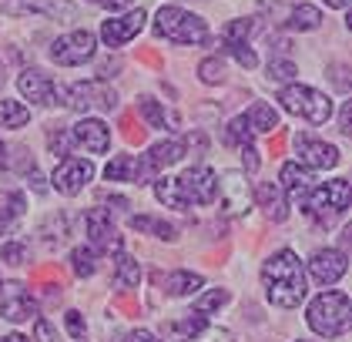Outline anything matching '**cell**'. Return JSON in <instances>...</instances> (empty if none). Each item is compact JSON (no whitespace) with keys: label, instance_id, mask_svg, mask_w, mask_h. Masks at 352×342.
I'll use <instances>...</instances> for the list:
<instances>
[{"label":"cell","instance_id":"cell-28","mask_svg":"<svg viewBox=\"0 0 352 342\" xmlns=\"http://www.w3.org/2000/svg\"><path fill=\"white\" fill-rule=\"evenodd\" d=\"M24 215V195L21 191H3L0 195V228H10Z\"/></svg>","mask_w":352,"mask_h":342},{"label":"cell","instance_id":"cell-27","mask_svg":"<svg viewBox=\"0 0 352 342\" xmlns=\"http://www.w3.org/2000/svg\"><path fill=\"white\" fill-rule=\"evenodd\" d=\"M30 121V107H24L21 101L3 98L0 101V128H24Z\"/></svg>","mask_w":352,"mask_h":342},{"label":"cell","instance_id":"cell-8","mask_svg":"<svg viewBox=\"0 0 352 342\" xmlns=\"http://www.w3.org/2000/svg\"><path fill=\"white\" fill-rule=\"evenodd\" d=\"M94 47H98V41H94L91 30H74V34H64L51 44V57L64 67H78V64L94 57Z\"/></svg>","mask_w":352,"mask_h":342},{"label":"cell","instance_id":"cell-7","mask_svg":"<svg viewBox=\"0 0 352 342\" xmlns=\"http://www.w3.org/2000/svg\"><path fill=\"white\" fill-rule=\"evenodd\" d=\"M64 94V105L74 107V111H114L118 107V94L111 91L104 81H87V84H74Z\"/></svg>","mask_w":352,"mask_h":342},{"label":"cell","instance_id":"cell-45","mask_svg":"<svg viewBox=\"0 0 352 342\" xmlns=\"http://www.w3.org/2000/svg\"><path fill=\"white\" fill-rule=\"evenodd\" d=\"M325 7H336V10H346L349 0H325Z\"/></svg>","mask_w":352,"mask_h":342},{"label":"cell","instance_id":"cell-42","mask_svg":"<svg viewBox=\"0 0 352 342\" xmlns=\"http://www.w3.org/2000/svg\"><path fill=\"white\" fill-rule=\"evenodd\" d=\"M349 125H352V105H346V107H342V114H339V131L349 134L352 131Z\"/></svg>","mask_w":352,"mask_h":342},{"label":"cell","instance_id":"cell-23","mask_svg":"<svg viewBox=\"0 0 352 342\" xmlns=\"http://www.w3.org/2000/svg\"><path fill=\"white\" fill-rule=\"evenodd\" d=\"M138 111L144 114V121H148L151 128H162V131L164 128H178V118H175L171 111H164L158 101H151V98H141V101H138Z\"/></svg>","mask_w":352,"mask_h":342},{"label":"cell","instance_id":"cell-40","mask_svg":"<svg viewBox=\"0 0 352 342\" xmlns=\"http://www.w3.org/2000/svg\"><path fill=\"white\" fill-rule=\"evenodd\" d=\"M34 332H37V342H57L54 325H51L47 319H37V322H34Z\"/></svg>","mask_w":352,"mask_h":342},{"label":"cell","instance_id":"cell-46","mask_svg":"<svg viewBox=\"0 0 352 342\" xmlns=\"http://www.w3.org/2000/svg\"><path fill=\"white\" fill-rule=\"evenodd\" d=\"M0 342H28L21 332H10V336H0Z\"/></svg>","mask_w":352,"mask_h":342},{"label":"cell","instance_id":"cell-44","mask_svg":"<svg viewBox=\"0 0 352 342\" xmlns=\"http://www.w3.org/2000/svg\"><path fill=\"white\" fill-rule=\"evenodd\" d=\"M101 3H104L108 10H121V7H128L131 0H101Z\"/></svg>","mask_w":352,"mask_h":342},{"label":"cell","instance_id":"cell-49","mask_svg":"<svg viewBox=\"0 0 352 342\" xmlns=\"http://www.w3.org/2000/svg\"><path fill=\"white\" fill-rule=\"evenodd\" d=\"M91 3H101V0H91Z\"/></svg>","mask_w":352,"mask_h":342},{"label":"cell","instance_id":"cell-20","mask_svg":"<svg viewBox=\"0 0 352 342\" xmlns=\"http://www.w3.org/2000/svg\"><path fill=\"white\" fill-rule=\"evenodd\" d=\"M258 205L265 209V215H269L272 222H285V215H289V205H285V198H282V191H278V184L272 182H262L258 184Z\"/></svg>","mask_w":352,"mask_h":342},{"label":"cell","instance_id":"cell-12","mask_svg":"<svg viewBox=\"0 0 352 342\" xmlns=\"http://www.w3.org/2000/svg\"><path fill=\"white\" fill-rule=\"evenodd\" d=\"M0 316L7 322H28L30 316H37V302L21 282H10L0 289Z\"/></svg>","mask_w":352,"mask_h":342},{"label":"cell","instance_id":"cell-30","mask_svg":"<svg viewBox=\"0 0 352 342\" xmlns=\"http://www.w3.org/2000/svg\"><path fill=\"white\" fill-rule=\"evenodd\" d=\"M319 21H322L319 7H312V3H298L296 10H292V17H289V27H292V30H316Z\"/></svg>","mask_w":352,"mask_h":342},{"label":"cell","instance_id":"cell-32","mask_svg":"<svg viewBox=\"0 0 352 342\" xmlns=\"http://www.w3.org/2000/svg\"><path fill=\"white\" fill-rule=\"evenodd\" d=\"M252 128H248V118L245 114H239V118H232L228 121V128H225V141L228 145H239V148H248L252 145Z\"/></svg>","mask_w":352,"mask_h":342},{"label":"cell","instance_id":"cell-24","mask_svg":"<svg viewBox=\"0 0 352 342\" xmlns=\"http://www.w3.org/2000/svg\"><path fill=\"white\" fill-rule=\"evenodd\" d=\"M245 118H248V128H252L255 134L258 131H275V128H278V114H275V107L265 105V101H255Z\"/></svg>","mask_w":352,"mask_h":342},{"label":"cell","instance_id":"cell-47","mask_svg":"<svg viewBox=\"0 0 352 342\" xmlns=\"http://www.w3.org/2000/svg\"><path fill=\"white\" fill-rule=\"evenodd\" d=\"M3 161H7V158H3V148H0V168H3Z\"/></svg>","mask_w":352,"mask_h":342},{"label":"cell","instance_id":"cell-11","mask_svg":"<svg viewBox=\"0 0 352 342\" xmlns=\"http://www.w3.org/2000/svg\"><path fill=\"white\" fill-rule=\"evenodd\" d=\"M94 178V164L84 158H64L60 164L54 168V175H51V182H54V188L60 191V195H78V191H84V184Z\"/></svg>","mask_w":352,"mask_h":342},{"label":"cell","instance_id":"cell-10","mask_svg":"<svg viewBox=\"0 0 352 342\" xmlns=\"http://www.w3.org/2000/svg\"><path fill=\"white\" fill-rule=\"evenodd\" d=\"M312 188H316V178H312V171H309V168H302L298 161L282 164V184H278V191H282L285 205H298V209H305V202H309Z\"/></svg>","mask_w":352,"mask_h":342},{"label":"cell","instance_id":"cell-9","mask_svg":"<svg viewBox=\"0 0 352 342\" xmlns=\"http://www.w3.org/2000/svg\"><path fill=\"white\" fill-rule=\"evenodd\" d=\"M215 184H218V175L212 168L198 164V168H188L182 178H178V188H182V198L185 205H212L215 202Z\"/></svg>","mask_w":352,"mask_h":342},{"label":"cell","instance_id":"cell-17","mask_svg":"<svg viewBox=\"0 0 352 342\" xmlns=\"http://www.w3.org/2000/svg\"><path fill=\"white\" fill-rule=\"evenodd\" d=\"M141 27H144V10L138 7V10L124 14V17L104 21V27H101V41H104L108 47H124L131 37H138V34H141Z\"/></svg>","mask_w":352,"mask_h":342},{"label":"cell","instance_id":"cell-2","mask_svg":"<svg viewBox=\"0 0 352 342\" xmlns=\"http://www.w3.org/2000/svg\"><path fill=\"white\" fill-rule=\"evenodd\" d=\"M349 319H352V306H349V295L346 292H322L319 299H312L309 306V325L312 332H319L325 339H336L349 329Z\"/></svg>","mask_w":352,"mask_h":342},{"label":"cell","instance_id":"cell-14","mask_svg":"<svg viewBox=\"0 0 352 342\" xmlns=\"http://www.w3.org/2000/svg\"><path fill=\"white\" fill-rule=\"evenodd\" d=\"M296 155L302 168H336L339 164V148L325 145L319 138H296Z\"/></svg>","mask_w":352,"mask_h":342},{"label":"cell","instance_id":"cell-41","mask_svg":"<svg viewBox=\"0 0 352 342\" xmlns=\"http://www.w3.org/2000/svg\"><path fill=\"white\" fill-rule=\"evenodd\" d=\"M121 342H158V339H155L148 329H138V332H128V336H124Z\"/></svg>","mask_w":352,"mask_h":342},{"label":"cell","instance_id":"cell-5","mask_svg":"<svg viewBox=\"0 0 352 342\" xmlns=\"http://www.w3.org/2000/svg\"><path fill=\"white\" fill-rule=\"evenodd\" d=\"M349 182L346 178H332V182H325L322 188H312V195H309V202H305V211L316 218V222H336L342 211L349 209Z\"/></svg>","mask_w":352,"mask_h":342},{"label":"cell","instance_id":"cell-37","mask_svg":"<svg viewBox=\"0 0 352 342\" xmlns=\"http://www.w3.org/2000/svg\"><path fill=\"white\" fill-rule=\"evenodd\" d=\"M24 259H28V248L21 242H7L3 245V262L7 265H24Z\"/></svg>","mask_w":352,"mask_h":342},{"label":"cell","instance_id":"cell-3","mask_svg":"<svg viewBox=\"0 0 352 342\" xmlns=\"http://www.w3.org/2000/svg\"><path fill=\"white\" fill-rule=\"evenodd\" d=\"M155 34L178 44H208V24L182 7H162L155 17Z\"/></svg>","mask_w":352,"mask_h":342},{"label":"cell","instance_id":"cell-22","mask_svg":"<svg viewBox=\"0 0 352 342\" xmlns=\"http://www.w3.org/2000/svg\"><path fill=\"white\" fill-rule=\"evenodd\" d=\"M185 155V145L182 141H158L155 148H151V155H148V168L155 171V168H171L175 161H182Z\"/></svg>","mask_w":352,"mask_h":342},{"label":"cell","instance_id":"cell-34","mask_svg":"<svg viewBox=\"0 0 352 342\" xmlns=\"http://www.w3.org/2000/svg\"><path fill=\"white\" fill-rule=\"evenodd\" d=\"M47 145H51V151H54V158H71V131H64V128H51L47 134Z\"/></svg>","mask_w":352,"mask_h":342},{"label":"cell","instance_id":"cell-16","mask_svg":"<svg viewBox=\"0 0 352 342\" xmlns=\"http://www.w3.org/2000/svg\"><path fill=\"white\" fill-rule=\"evenodd\" d=\"M71 141H78L91 155H104L111 148V128L104 121H98V118H84V121H78L71 128Z\"/></svg>","mask_w":352,"mask_h":342},{"label":"cell","instance_id":"cell-26","mask_svg":"<svg viewBox=\"0 0 352 342\" xmlns=\"http://www.w3.org/2000/svg\"><path fill=\"white\" fill-rule=\"evenodd\" d=\"M128 225H131L135 232H151V235L164 238V242L175 238V225H168V222H162V218H151V215H131Z\"/></svg>","mask_w":352,"mask_h":342},{"label":"cell","instance_id":"cell-35","mask_svg":"<svg viewBox=\"0 0 352 342\" xmlns=\"http://www.w3.org/2000/svg\"><path fill=\"white\" fill-rule=\"evenodd\" d=\"M198 78L205 81V84H218V81H225V64H221L218 57L201 61V64H198Z\"/></svg>","mask_w":352,"mask_h":342},{"label":"cell","instance_id":"cell-36","mask_svg":"<svg viewBox=\"0 0 352 342\" xmlns=\"http://www.w3.org/2000/svg\"><path fill=\"white\" fill-rule=\"evenodd\" d=\"M188 342H232V332H225V329H212V325H205L201 332H195Z\"/></svg>","mask_w":352,"mask_h":342},{"label":"cell","instance_id":"cell-29","mask_svg":"<svg viewBox=\"0 0 352 342\" xmlns=\"http://www.w3.org/2000/svg\"><path fill=\"white\" fill-rule=\"evenodd\" d=\"M155 198L162 202L164 209H185V198H182V188H178V178H158L155 182Z\"/></svg>","mask_w":352,"mask_h":342},{"label":"cell","instance_id":"cell-21","mask_svg":"<svg viewBox=\"0 0 352 342\" xmlns=\"http://www.w3.org/2000/svg\"><path fill=\"white\" fill-rule=\"evenodd\" d=\"M201 286H205V279H201V275H195V272H171V275L164 279V292H168V295H175V299H182V295H195Z\"/></svg>","mask_w":352,"mask_h":342},{"label":"cell","instance_id":"cell-39","mask_svg":"<svg viewBox=\"0 0 352 342\" xmlns=\"http://www.w3.org/2000/svg\"><path fill=\"white\" fill-rule=\"evenodd\" d=\"M64 322H67V332H71L74 339H84V332H87V322H84L81 312H74V309H71V312L64 316Z\"/></svg>","mask_w":352,"mask_h":342},{"label":"cell","instance_id":"cell-48","mask_svg":"<svg viewBox=\"0 0 352 342\" xmlns=\"http://www.w3.org/2000/svg\"><path fill=\"white\" fill-rule=\"evenodd\" d=\"M0 84H3V64H0Z\"/></svg>","mask_w":352,"mask_h":342},{"label":"cell","instance_id":"cell-19","mask_svg":"<svg viewBox=\"0 0 352 342\" xmlns=\"http://www.w3.org/2000/svg\"><path fill=\"white\" fill-rule=\"evenodd\" d=\"M17 87H21V94L28 98L30 105H57V87L44 71H24Z\"/></svg>","mask_w":352,"mask_h":342},{"label":"cell","instance_id":"cell-4","mask_svg":"<svg viewBox=\"0 0 352 342\" xmlns=\"http://www.w3.org/2000/svg\"><path fill=\"white\" fill-rule=\"evenodd\" d=\"M278 101H282L285 111H292V114L312 121V125H325V121L332 118V101H329V94L316 91V87H305V84H289V87L278 94Z\"/></svg>","mask_w":352,"mask_h":342},{"label":"cell","instance_id":"cell-50","mask_svg":"<svg viewBox=\"0 0 352 342\" xmlns=\"http://www.w3.org/2000/svg\"><path fill=\"white\" fill-rule=\"evenodd\" d=\"M0 289H3V282H0Z\"/></svg>","mask_w":352,"mask_h":342},{"label":"cell","instance_id":"cell-31","mask_svg":"<svg viewBox=\"0 0 352 342\" xmlns=\"http://www.w3.org/2000/svg\"><path fill=\"white\" fill-rule=\"evenodd\" d=\"M71 268H74V275H94V272H98V252H94V248H91V245H87V248H84V245H78V248H74V252H71Z\"/></svg>","mask_w":352,"mask_h":342},{"label":"cell","instance_id":"cell-25","mask_svg":"<svg viewBox=\"0 0 352 342\" xmlns=\"http://www.w3.org/2000/svg\"><path fill=\"white\" fill-rule=\"evenodd\" d=\"M114 282H118L121 289H135L138 282H141V265H138V259L121 252L118 262H114Z\"/></svg>","mask_w":352,"mask_h":342},{"label":"cell","instance_id":"cell-13","mask_svg":"<svg viewBox=\"0 0 352 342\" xmlns=\"http://www.w3.org/2000/svg\"><path fill=\"white\" fill-rule=\"evenodd\" d=\"M87 235H91V248L94 252H118L121 248V238L114 232V222H111V211L108 209H91L87 218Z\"/></svg>","mask_w":352,"mask_h":342},{"label":"cell","instance_id":"cell-43","mask_svg":"<svg viewBox=\"0 0 352 342\" xmlns=\"http://www.w3.org/2000/svg\"><path fill=\"white\" fill-rule=\"evenodd\" d=\"M245 151V171H255L258 168V155H255V148L248 145V148H242Z\"/></svg>","mask_w":352,"mask_h":342},{"label":"cell","instance_id":"cell-38","mask_svg":"<svg viewBox=\"0 0 352 342\" xmlns=\"http://www.w3.org/2000/svg\"><path fill=\"white\" fill-rule=\"evenodd\" d=\"M269 78H278V81L296 78V64H292V61H272L269 64Z\"/></svg>","mask_w":352,"mask_h":342},{"label":"cell","instance_id":"cell-33","mask_svg":"<svg viewBox=\"0 0 352 342\" xmlns=\"http://www.w3.org/2000/svg\"><path fill=\"white\" fill-rule=\"evenodd\" d=\"M228 302V289H212L208 295H201L198 302H195V316H208V312H215V309H221Z\"/></svg>","mask_w":352,"mask_h":342},{"label":"cell","instance_id":"cell-6","mask_svg":"<svg viewBox=\"0 0 352 342\" xmlns=\"http://www.w3.org/2000/svg\"><path fill=\"white\" fill-rule=\"evenodd\" d=\"M215 195L221 215H228V218H239L252 209V188H248L245 171H225L215 184Z\"/></svg>","mask_w":352,"mask_h":342},{"label":"cell","instance_id":"cell-1","mask_svg":"<svg viewBox=\"0 0 352 342\" xmlns=\"http://www.w3.org/2000/svg\"><path fill=\"white\" fill-rule=\"evenodd\" d=\"M262 282H265L269 302L278 309H296L305 299V272H302V262L292 248L275 252L269 262L262 265Z\"/></svg>","mask_w":352,"mask_h":342},{"label":"cell","instance_id":"cell-18","mask_svg":"<svg viewBox=\"0 0 352 342\" xmlns=\"http://www.w3.org/2000/svg\"><path fill=\"white\" fill-rule=\"evenodd\" d=\"M151 175L148 161H141L138 155H118V158L108 161L104 168V178L108 182H131V184H144Z\"/></svg>","mask_w":352,"mask_h":342},{"label":"cell","instance_id":"cell-15","mask_svg":"<svg viewBox=\"0 0 352 342\" xmlns=\"http://www.w3.org/2000/svg\"><path fill=\"white\" fill-rule=\"evenodd\" d=\"M346 252H339V248H319L312 259H309V272H312V279L316 282H322V286H332V282H339L342 275H346Z\"/></svg>","mask_w":352,"mask_h":342}]
</instances>
